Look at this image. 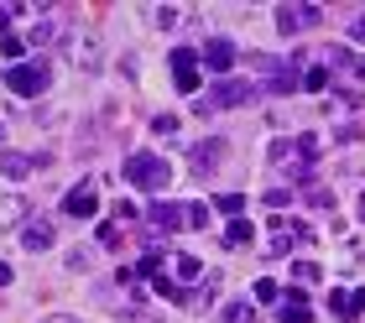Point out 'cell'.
I'll return each mask as SVG.
<instances>
[{"label":"cell","mask_w":365,"mask_h":323,"mask_svg":"<svg viewBox=\"0 0 365 323\" xmlns=\"http://www.w3.org/2000/svg\"><path fill=\"white\" fill-rule=\"evenodd\" d=\"M125 183L130 188H146V193H162L173 183V167L157 157V151H130L125 157Z\"/></svg>","instance_id":"6da1fadb"},{"label":"cell","mask_w":365,"mask_h":323,"mask_svg":"<svg viewBox=\"0 0 365 323\" xmlns=\"http://www.w3.org/2000/svg\"><path fill=\"white\" fill-rule=\"evenodd\" d=\"M251 94H256V83H245V78H220V83H214V94L198 99V110H204V115L235 110V105H251Z\"/></svg>","instance_id":"7a4b0ae2"},{"label":"cell","mask_w":365,"mask_h":323,"mask_svg":"<svg viewBox=\"0 0 365 323\" xmlns=\"http://www.w3.org/2000/svg\"><path fill=\"white\" fill-rule=\"evenodd\" d=\"M6 89L21 94V99H37L47 89V63H16V68H6Z\"/></svg>","instance_id":"3957f363"},{"label":"cell","mask_w":365,"mask_h":323,"mask_svg":"<svg viewBox=\"0 0 365 323\" xmlns=\"http://www.w3.org/2000/svg\"><path fill=\"white\" fill-rule=\"evenodd\" d=\"M173 83H178V94H198L204 89V73H198V53L193 47H173Z\"/></svg>","instance_id":"277c9868"},{"label":"cell","mask_w":365,"mask_h":323,"mask_svg":"<svg viewBox=\"0 0 365 323\" xmlns=\"http://www.w3.org/2000/svg\"><path fill=\"white\" fill-rule=\"evenodd\" d=\"M319 21H324L319 6H282V11H277V31H282V37H292V31H308V26H319Z\"/></svg>","instance_id":"5b68a950"},{"label":"cell","mask_w":365,"mask_h":323,"mask_svg":"<svg viewBox=\"0 0 365 323\" xmlns=\"http://www.w3.org/2000/svg\"><path fill=\"white\" fill-rule=\"evenodd\" d=\"M63 214H68V219H94V214H99V188H94V183H78V188H68V198H63Z\"/></svg>","instance_id":"8992f818"},{"label":"cell","mask_w":365,"mask_h":323,"mask_svg":"<svg viewBox=\"0 0 365 323\" xmlns=\"http://www.w3.org/2000/svg\"><path fill=\"white\" fill-rule=\"evenodd\" d=\"M146 219H152V230H157V235L188 230V209H182V203H152V209H146Z\"/></svg>","instance_id":"52a82bcc"},{"label":"cell","mask_w":365,"mask_h":323,"mask_svg":"<svg viewBox=\"0 0 365 323\" xmlns=\"http://www.w3.org/2000/svg\"><path fill=\"white\" fill-rule=\"evenodd\" d=\"M198 63H204L209 73H230V68H235V42H230V37H214V42H204Z\"/></svg>","instance_id":"ba28073f"},{"label":"cell","mask_w":365,"mask_h":323,"mask_svg":"<svg viewBox=\"0 0 365 323\" xmlns=\"http://www.w3.org/2000/svg\"><path fill=\"white\" fill-rule=\"evenodd\" d=\"M47 157H26V151H6L0 146V178H26L31 167H42Z\"/></svg>","instance_id":"9c48e42d"},{"label":"cell","mask_w":365,"mask_h":323,"mask_svg":"<svg viewBox=\"0 0 365 323\" xmlns=\"http://www.w3.org/2000/svg\"><path fill=\"white\" fill-rule=\"evenodd\" d=\"M297 240H308V230L292 225V219H277V230H272V256H287Z\"/></svg>","instance_id":"30bf717a"},{"label":"cell","mask_w":365,"mask_h":323,"mask_svg":"<svg viewBox=\"0 0 365 323\" xmlns=\"http://www.w3.org/2000/svg\"><path fill=\"white\" fill-rule=\"evenodd\" d=\"M53 240H58V230L47 225V219H31V225L21 230V245H26V250H37V256H42V250H53Z\"/></svg>","instance_id":"8fae6325"},{"label":"cell","mask_w":365,"mask_h":323,"mask_svg":"<svg viewBox=\"0 0 365 323\" xmlns=\"http://www.w3.org/2000/svg\"><path fill=\"white\" fill-rule=\"evenodd\" d=\"M220 157H225V141H198L193 146V173H214Z\"/></svg>","instance_id":"7c38bea8"},{"label":"cell","mask_w":365,"mask_h":323,"mask_svg":"<svg viewBox=\"0 0 365 323\" xmlns=\"http://www.w3.org/2000/svg\"><path fill=\"white\" fill-rule=\"evenodd\" d=\"M251 240H256V225H251V219H230L225 245H251Z\"/></svg>","instance_id":"4fadbf2b"},{"label":"cell","mask_w":365,"mask_h":323,"mask_svg":"<svg viewBox=\"0 0 365 323\" xmlns=\"http://www.w3.org/2000/svg\"><path fill=\"white\" fill-rule=\"evenodd\" d=\"M329 313H334L339 323H350L360 308H355V297H350V292H329Z\"/></svg>","instance_id":"5bb4252c"},{"label":"cell","mask_w":365,"mask_h":323,"mask_svg":"<svg viewBox=\"0 0 365 323\" xmlns=\"http://www.w3.org/2000/svg\"><path fill=\"white\" fill-rule=\"evenodd\" d=\"M282 323H313V313H308V297H303V292H292V302L282 308Z\"/></svg>","instance_id":"9a60e30c"},{"label":"cell","mask_w":365,"mask_h":323,"mask_svg":"<svg viewBox=\"0 0 365 323\" xmlns=\"http://www.w3.org/2000/svg\"><path fill=\"white\" fill-rule=\"evenodd\" d=\"M21 214H26L21 198H0V230H6V225H21Z\"/></svg>","instance_id":"2e32d148"},{"label":"cell","mask_w":365,"mask_h":323,"mask_svg":"<svg viewBox=\"0 0 365 323\" xmlns=\"http://www.w3.org/2000/svg\"><path fill=\"white\" fill-rule=\"evenodd\" d=\"M225 323H256V302H230Z\"/></svg>","instance_id":"e0dca14e"},{"label":"cell","mask_w":365,"mask_h":323,"mask_svg":"<svg viewBox=\"0 0 365 323\" xmlns=\"http://www.w3.org/2000/svg\"><path fill=\"white\" fill-rule=\"evenodd\" d=\"M303 89H308V94H324V89H329V68H308V73H303Z\"/></svg>","instance_id":"ac0fdd59"},{"label":"cell","mask_w":365,"mask_h":323,"mask_svg":"<svg viewBox=\"0 0 365 323\" xmlns=\"http://www.w3.org/2000/svg\"><path fill=\"white\" fill-rule=\"evenodd\" d=\"M214 209H220V214H230V219H240L245 198H240V193H220V198H214Z\"/></svg>","instance_id":"d6986e66"},{"label":"cell","mask_w":365,"mask_h":323,"mask_svg":"<svg viewBox=\"0 0 365 323\" xmlns=\"http://www.w3.org/2000/svg\"><path fill=\"white\" fill-rule=\"evenodd\" d=\"M0 53H6V58H11V68H16V63H21V53H26V37H11V31H6V42H0Z\"/></svg>","instance_id":"ffe728a7"},{"label":"cell","mask_w":365,"mask_h":323,"mask_svg":"<svg viewBox=\"0 0 365 323\" xmlns=\"http://www.w3.org/2000/svg\"><path fill=\"white\" fill-rule=\"evenodd\" d=\"M178 277H182V282H198V277H204V266H198V256H178Z\"/></svg>","instance_id":"44dd1931"},{"label":"cell","mask_w":365,"mask_h":323,"mask_svg":"<svg viewBox=\"0 0 365 323\" xmlns=\"http://www.w3.org/2000/svg\"><path fill=\"white\" fill-rule=\"evenodd\" d=\"M292 282L313 287V282H319V266H313V261H292Z\"/></svg>","instance_id":"7402d4cb"},{"label":"cell","mask_w":365,"mask_h":323,"mask_svg":"<svg viewBox=\"0 0 365 323\" xmlns=\"http://www.w3.org/2000/svg\"><path fill=\"white\" fill-rule=\"evenodd\" d=\"M188 209V230H204L209 225V203H182Z\"/></svg>","instance_id":"603a6c76"},{"label":"cell","mask_w":365,"mask_h":323,"mask_svg":"<svg viewBox=\"0 0 365 323\" xmlns=\"http://www.w3.org/2000/svg\"><path fill=\"white\" fill-rule=\"evenodd\" d=\"M251 297H256V302H277V297H282V287H277V282H267V277H261Z\"/></svg>","instance_id":"cb8c5ba5"},{"label":"cell","mask_w":365,"mask_h":323,"mask_svg":"<svg viewBox=\"0 0 365 323\" xmlns=\"http://www.w3.org/2000/svg\"><path fill=\"white\" fill-rule=\"evenodd\" d=\"M178 125H182L178 115H157V121H152V130H157V135H178Z\"/></svg>","instance_id":"d4e9b609"},{"label":"cell","mask_w":365,"mask_h":323,"mask_svg":"<svg viewBox=\"0 0 365 323\" xmlns=\"http://www.w3.org/2000/svg\"><path fill=\"white\" fill-rule=\"evenodd\" d=\"M53 37H58V26H53V21H37V26H31V37H26V42H53Z\"/></svg>","instance_id":"484cf974"},{"label":"cell","mask_w":365,"mask_h":323,"mask_svg":"<svg viewBox=\"0 0 365 323\" xmlns=\"http://www.w3.org/2000/svg\"><path fill=\"white\" fill-rule=\"evenodd\" d=\"M115 219H125V225H130V219H141V209L125 198V203H115Z\"/></svg>","instance_id":"4316f807"},{"label":"cell","mask_w":365,"mask_h":323,"mask_svg":"<svg viewBox=\"0 0 365 323\" xmlns=\"http://www.w3.org/2000/svg\"><path fill=\"white\" fill-rule=\"evenodd\" d=\"M11 282H16V271H11L6 261H0V287H11Z\"/></svg>","instance_id":"83f0119b"},{"label":"cell","mask_w":365,"mask_h":323,"mask_svg":"<svg viewBox=\"0 0 365 323\" xmlns=\"http://www.w3.org/2000/svg\"><path fill=\"white\" fill-rule=\"evenodd\" d=\"M350 37H355V42H365V16H360V21L350 26Z\"/></svg>","instance_id":"f1b7e54d"},{"label":"cell","mask_w":365,"mask_h":323,"mask_svg":"<svg viewBox=\"0 0 365 323\" xmlns=\"http://www.w3.org/2000/svg\"><path fill=\"white\" fill-rule=\"evenodd\" d=\"M42 323H78V318H68V313H53V318H42Z\"/></svg>","instance_id":"f546056e"},{"label":"cell","mask_w":365,"mask_h":323,"mask_svg":"<svg viewBox=\"0 0 365 323\" xmlns=\"http://www.w3.org/2000/svg\"><path fill=\"white\" fill-rule=\"evenodd\" d=\"M355 308H360V313H365V287H360V292H355Z\"/></svg>","instance_id":"4dcf8cb0"},{"label":"cell","mask_w":365,"mask_h":323,"mask_svg":"<svg viewBox=\"0 0 365 323\" xmlns=\"http://www.w3.org/2000/svg\"><path fill=\"white\" fill-rule=\"evenodd\" d=\"M360 225H365V193H360Z\"/></svg>","instance_id":"1f68e13d"}]
</instances>
